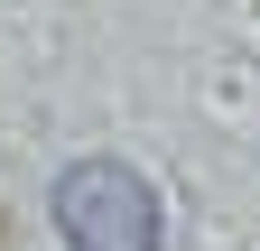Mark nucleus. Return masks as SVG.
I'll return each instance as SVG.
<instances>
[{"label":"nucleus","mask_w":260,"mask_h":251,"mask_svg":"<svg viewBox=\"0 0 260 251\" xmlns=\"http://www.w3.org/2000/svg\"><path fill=\"white\" fill-rule=\"evenodd\" d=\"M56 233L75 251H158L168 214H158V186L130 168V159H75L56 168Z\"/></svg>","instance_id":"1"}]
</instances>
